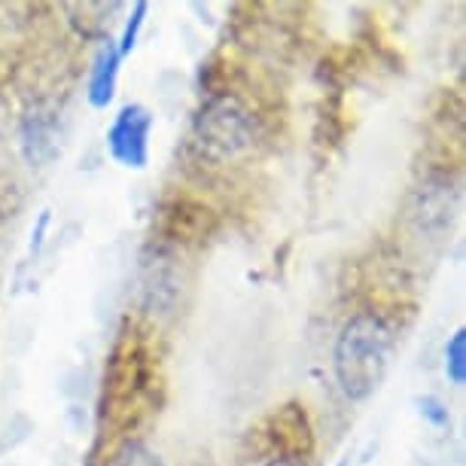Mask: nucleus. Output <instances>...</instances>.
<instances>
[{"mask_svg":"<svg viewBox=\"0 0 466 466\" xmlns=\"http://www.w3.org/2000/svg\"><path fill=\"white\" fill-rule=\"evenodd\" d=\"M397 339L384 318L363 311L341 327L332 348V372L350 402H366L384 384L393 363Z\"/></svg>","mask_w":466,"mask_h":466,"instance_id":"obj_1","label":"nucleus"},{"mask_svg":"<svg viewBox=\"0 0 466 466\" xmlns=\"http://www.w3.org/2000/svg\"><path fill=\"white\" fill-rule=\"evenodd\" d=\"M192 135L210 162H228L248 153L257 140V119L232 95H217L201 104L196 122H192Z\"/></svg>","mask_w":466,"mask_h":466,"instance_id":"obj_2","label":"nucleus"},{"mask_svg":"<svg viewBox=\"0 0 466 466\" xmlns=\"http://www.w3.org/2000/svg\"><path fill=\"white\" fill-rule=\"evenodd\" d=\"M149 135H153V113L144 104H126L107 128L113 162L140 171L149 162Z\"/></svg>","mask_w":466,"mask_h":466,"instance_id":"obj_3","label":"nucleus"},{"mask_svg":"<svg viewBox=\"0 0 466 466\" xmlns=\"http://www.w3.org/2000/svg\"><path fill=\"white\" fill-rule=\"evenodd\" d=\"M22 153L31 165H46L58 153V113L49 104H34L22 119Z\"/></svg>","mask_w":466,"mask_h":466,"instance_id":"obj_4","label":"nucleus"},{"mask_svg":"<svg viewBox=\"0 0 466 466\" xmlns=\"http://www.w3.org/2000/svg\"><path fill=\"white\" fill-rule=\"evenodd\" d=\"M116 76H119V52L116 43L104 40L98 56L92 61V74H89V101L92 107H107L116 92Z\"/></svg>","mask_w":466,"mask_h":466,"instance_id":"obj_5","label":"nucleus"},{"mask_svg":"<svg viewBox=\"0 0 466 466\" xmlns=\"http://www.w3.org/2000/svg\"><path fill=\"white\" fill-rule=\"evenodd\" d=\"M418 219L424 228H445L451 223V192L445 187H427L420 192Z\"/></svg>","mask_w":466,"mask_h":466,"instance_id":"obj_6","label":"nucleus"},{"mask_svg":"<svg viewBox=\"0 0 466 466\" xmlns=\"http://www.w3.org/2000/svg\"><path fill=\"white\" fill-rule=\"evenodd\" d=\"M445 375L454 387L466 381V329H454V336L445 345Z\"/></svg>","mask_w":466,"mask_h":466,"instance_id":"obj_7","label":"nucleus"},{"mask_svg":"<svg viewBox=\"0 0 466 466\" xmlns=\"http://www.w3.org/2000/svg\"><path fill=\"white\" fill-rule=\"evenodd\" d=\"M147 10H149L147 4H135V13H131V19L126 22V31H122L119 46H116L119 61L126 58V56H131V52H135L137 37H140V28H144V22H147Z\"/></svg>","mask_w":466,"mask_h":466,"instance_id":"obj_8","label":"nucleus"},{"mask_svg":"<svg viewBox=\"0 0 466 466\" xmlns=\"http://www.w3.org/2000/svg\"><path fill=\"white\" fill-rule=\"evenodd\" d=\"M113 466H162V461L156 457L149 448L144 445H137V442H131L126 445L122 451L116 454V461H113Z\"/></svg>","mask_w":466,"mask_h":466,"instance_id":"obj_9","label":"nucleus"},{"mask_svg":"<svg viewBox=\"0 0 466 466\" xmlns=\"http://www.w3.org/2000/svg\"><path fill=\"white\" fill-rule=\"evenodd\" d=\"M418 415L436 430H445L448 424H451V415H448V409L442 406V400H436V397H420L418 400Z\"/></svg>","mask_w":466,"mask_h":466,"instance_id":"obj_10","label":"nucleus"},{"mask_svg":"<svg viewBox=\"0 0 466 466\" xmlns=\"http://www.w3.org/2000/svg\"><path fill=\"white\" fill-rule=\"evenodd\" d=\"M46 226H49V210H43V214H40V223H37V232L31 235V253H37V250H40L43 235H46Z\"/></svg>","mask_w":466,"mask_h":466,"instance_id":"obj_11","label":"nucleus"},{"mask_svg":"<svg viewBox=\"0 0 466 466\" xmlns=\"http://www.w3.org/2000/svg\"><path fill=\"white\" fill-rule=\"evenodd\" d=\"M266 466H302L296 461V457H275V461H268Z\"/></svg>","mask_w":466,"mask_h":466,"instance_id":"obj_12","label":"nucleus"}]
</instances>
